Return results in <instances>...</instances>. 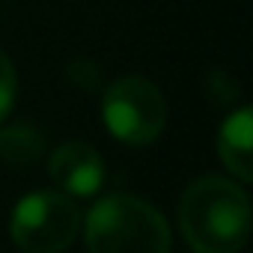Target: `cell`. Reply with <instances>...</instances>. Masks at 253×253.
Wrapping results in <instances>:
<instances>
[{
    "label": "cell",
    "instance_id": "cell-6",
    "mask_svg": "<svg viewBox=\"0 0 253 253\" xmlns=\"http://www.w3.org/2000/svg\"><path fill=\"white\" fill-rule=\"evenodd\" d=\"M217 152H220L223 167L235 179H241V182L253 179V167H250V158H253V113H250V107H238L235 113H229L223 119L220 134H217Z\"/></svg>",
    "mask_w": 253,
    "mask_h": 253
},
{
    "label": "cell",
    "instance_id": "cell-8",
    "mask_svg": "<svg viewBox=\"0 0 253 253\" xmlns=\"http://www.w3.org/2000/svg\"><path fill=\"white\" fill-rule=\"evenodd\" d=\"M15 92H18V78H15V66L12 60L0 51V122H3L15 104Z\"/></svg>",
    "mask_w": 253,
    "mask_h": 253
},
{
    "label": "cell",
    "instance_id": "cell-1",
    "mask_svg": "<svg viewBox=\"0 0 253 253\" xmlns=\"http://www.w3.org/2000/svg\"><path fill=\"white\" fill-rule=\"evenodd\" d=\"M179 229L197 253H238L250 235V200L235 182L203 176L179 200Z\"/></svg>",
    "mask_w": 253,
    "mask_h": 253
},
{
    "label": "cell",
    "instance_id": "cell-7",
    "mask_svg": "<svg viewBox=\"0 0 253 253\" xmlns=\"http://www.w3.org/2000/svg\"><path fill=\"white\" fill-rule=\"evenodd\" d=\"M45 149V140L30 125H9L0 131V161L9 167H27L33 164Z\"/></svg>",
    "mask_w": 253,
    "mask_h": 253
},
{
    "label": "cell",
    "instance_id": "cell-5",
    "mask_svg": "<svg viewBox=\"0 0 253 253\" xmlns=\"http://www.w3.org/2000/svg\"><path fill=\"white\" fill-rule=\"evenodd\" d=\"M48 173H51L54 185L69 197H92L104 185L101 155L81 140H69V143L57 146L48 158Z\"/></svg>",
    "mask_w": 253,
    "mask_h": 253
},
{
    "label": "cell",
    "instance_id": "cell-4",
    "mask_svg": "<svg viewBox=\"0 0 253 253\" xmlns=\"http://www.w3.org/2000/svg\"><path fill=\"white\" fill-rule=\"evenodd\" d=\"M81 229V211L60 191H33L12 209L9 235L24 253H63Z\"/></svg>",
    "mask_w": 253,
    "mask_h": 253
},
{
    "label": "cell",
    "instance_id": "cell-3",
    "mask_svg": "<svg viewBox=\"0 0 253 253\" xmlns=\"http://www.w3.org/2000/svg\"><path fill=\"white\" fill-rule=\"evenodd\" d=\"M101 119L119 143L149 146L164 131L167 104L152 81L140 75H122L101 95Z\"/></svg>",
    "mask_w": 253,
    "mask_h": 253
},
{
    "label": "cell",
    "instance_id": "cell-2",
    "mask_svg": "<svg viewBox=\"0 0 253 253\" xmlns=\"http://www.w3.org/2000/svg\"><path fill=\"white\" fill-rule=\"evenodd\" d=\"M89 253H170L164 214L134 194H110L86 214Z\"/></svg>",
    "mask_w": 253,
    "mask_h": 253
}]
</instances>
